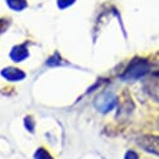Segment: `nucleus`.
<instances>
[{"instance_id":"f257e3e1","label":"nucleus","mask_w":159,"mask_h":159,"mask_svg":"<svg viewBox=\"0 0 159 159\" xmlns=\"http://www.w3.org/2000/svg\"><path fill=\"white\" fill-rule=\"evenodd\" d=\"M149 70V64L144 60H135L130 64V66L128 68L124 78H129V79H137L143 76L147 71Z\"/></svg>"},{"instance_id":"f03ea898","label":"nucleus","mask_w":159,"mask_h":159,"mask_svg":"<svg viewBox=\"0 0 159 159\" xmlns=\"http://www.w3.org/2000/svg\"><path fill=\"white\" fill-rule=\"evenodd\" d=\"M145 89L150 97L159 100V73L153 74L145 83Z\"/></svg>"},{"instance_id":"7ed1b4c3","label":"nucleus","mask_w":159,"mask_h":159,"mask_svg":"<svg viewBox=\"0 0 159 159\" xmlns=\"http://www.w3.org/2000/svg\"><path fill=\"white\" fill-rule=\"evenodd\" d=\"M142 145L145 149L159 155V137H147L145 140H143Z\"/></svg>"},{"instance_id":"20e7f679","label":"nucleus","mask_w":159,"mask_h":159,"mask_svg":"<svg viewBox=\"0 0 159 159\" xmlns=\"http://www.w3.org/2000/svg\"><path fill=\"white\" fill-rule=\"evenodd\" d=\"M8 5L13 9V10H23L24 8H26V2L25 0H7Z\"/></svg>"},{"instance_id":"39448f33","label":"nucleus","mask_w":159,"mask_h":159,"mask_svg":"<svg viewBox=\"0 0 159 159\" xmlns=\"http://www.w3.org/2000/svg\"><path fill=\"white\" fill-rule=\"evenodd\" d=\"M8 70H9V73L4 71L3 74H4L8 79H10V80H19L20 78H24V74L20 73L19 70H16V69H8Z\"/></svg>"},{"instance_id":"423d86ee","label":"nucleus","mask_w":159,"mask_h":159,"mask_svg":"<svg viewBox=\"0 0 159 159\" xmlns=\"http://www.w3.org/2000/svg\"><path fill=\"white\" fill-rule=\"evenodd\" d=\"M73 3H74V0H58V5H59L61 9L66 8L68 5H70V4H73Z\"/></svg>"}]
</instances>
